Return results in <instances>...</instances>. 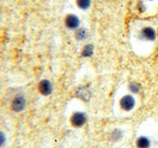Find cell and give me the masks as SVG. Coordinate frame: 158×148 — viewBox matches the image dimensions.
<instances>
[{
  "instance_id": "5",
  "label": "cell",
  "mask_w": 158,
  "mask_h": 148,
  "mask_svg": "<svg viewBox=\"0 0 158 148\" xmlns=\"http://www.w3.org/2000/svg\"><path fill=\"white\" fill-rule=\"evenodd\" d=\"M39 91L41 92L44 96L51 95L52 92V84L48 79H44L39 83Z\"/></svg>"
},
{
  "instance_id": "10",
  "label": "cell",
  "mask_w": 158,
  "mask_h": 148,
  "mask_svg": "<svg viewBox=\"0 0 158 148\" xmlns=\"http://www.w3.org/2000/svg\"><path fill=\"white\" fill-rule=\"evenodd\" d=\"M93 53H94V46L91 43L86 44V46L82 48L81 54L83 57H90L93 56Z\"/></svg>"
},
{
  "instance_id": "1",
  "label": "cell",
  "mask_w": 158,
  "mask_h": 148,
  "mask_svg": "<svg viewBox=\"0 0 158 148\" xmlns=\"http://www.w3.org/2000/svg\"><path fill=\"white\" fill-rule=\"evenodd\" d=\"M120 106L123 111L131 112L135 107V99L133 98L132 95H125L121 98Z\"/></svg>"
},
{
  "instance_id": "15",
  "label": "cell",
  "mask_w": 158,
  "mask_h": 148,
  "mask_svg": "<svg viewBox=\"0 0 158 148\" xmlns=\"http://www.w3.org/2000/svg\"><path fill=\"white\" fill-rule=\"evenodd\" d=\"M138 7L140 8V11H141V12H142V11H145V7L143 6V4H142L141 2L138 3Z\"/></svg>"
},
{
  "instance_id": "7",
  "label": "cell",
  "mask_w": 158,
  "mask_h": 148,
  "mask_svg": "<svg viewBox=\"0 0 158 148\" xmlns=\"http://www.w3.org/2000/svg\"><path fill=\"white\" fill-rule=\"evenodd\" d=\"M76 95L79 99L87 102L90 100V98H91V91H90V89L88 88V86H83L79 89V90H77Z\"/></svg>"
},
{
  "instance_id": "13",
  "label": "cell",
  "mask_w": 158,
  "mask_h": 148,
  "mask_svg": "<svg viewBox=\"0 0 158 148\" xmlns=\"http://www.w3.org/2000/svg\"><path fill=\"white\" fill-rule=\"evenodd\" d=\"M128 89L131 90V92L137 94L140 91V86H139V84H137L136 82H131L130 85H128Z\"/></svg>"
},
{
  "instance_id": "9",
  "label": "cell",
  "mask_w": 158,
  "mask_h": 148,
  "mask_svg": "<svg viewBox=\"0 0 158 148\" xmlns=\"http://www.w3.org/2000/svg\"><path fill=\"white\" fill-rule=\"evenodd\" d=\"M88 30L85 28H78L75 32V38L78 41H84L88 38Z\"/></svg>"
},
{
  "instance_id": "2",
  "label": "cell",
  "mask_w": 158,
  "mask_h": 148,
  "mask_svg": "<svg viewBox=\"0 0 158 148\" xmlns=\"http://www.w3.org/2000/svg\"><path fill=\"white\" fill-rule=\"evenodd\" d=\"M71 125L75 127H81L87 122V116L83 112H75L70 117Z\"/></svg>"
},
{
  "instance_id": "6",
  "label": "cell",
  "mask_w": 158,
  "mask_h": 148,
  "mask_svg": "<svg viewBox=\"0 0 158 148\" xmlns=\"http://www.w3.org/2000/svg\"><path fill=\"white\" fill-rule=\"evenodd\" d=\"M26 107V99L24 96L19 95L12 102V109L15 112H22Z\"/></svg>"
},
{
  "instance_id": "12",
  "label": "cell",
  "mask_w": 158,
  "mask_h": 148,
  "mask_svg": "<svg viewBox=\"0 0 158 148\" xmlns=\"http://www.w3.org/2000/svg\"><path fill=\"white\" fill-rule=\"evenodd\" d=\"M122 137H123V131L121 130H118V128H116V130H114L111 132V134H110V139L113 140V141L120 140Z\"/></svg>"
},
{
  "instance_id": "8",
  "label": "cell",
  "mask_w": 158,
  "mask_h": 148,
  "mask_svg": "<svg viewBox=\"0 0 158 148\" xmlns=\"http://www.w3.org/2000/svg\"><path fill=\"white\" fill-rule=\"evenodd\" d=\"M137 148H149L151 145V141L147 136H139L135 141Z\"/></svg>"
},
{
  "instance_id": "11",
  "label": "cell",
  "mask_w": 158,
  "mask_h": 148,
  "mask_svg": "<svg viewBox=\"0 0 158 148\" xmlns=\"http://www.w3.org/2000/svg\"><path fill=\"white\" fill-rule=\"evenodd\" d=\"M76 4L79 9L87 10L91 6V0H76Z\"/></svg>"
},
{
  "instance_id": "16",
  "label": "cell",
  "mask_w": 158,
  "mask_h": 148,
  "mask_svg": "<svg viewBox=\"0 0 158 148\" xmlns=\"http://www.w3.org/2000/svg\"><path fill=\"white\" fill-rule=\"evenodd\" d=\"M150 1H152V0H150Z\"/></svg>"
},
{
  "instance_id": "4",
  "label": "cell",
  "mask_w": 158,
  "mask_h": 148,
  "mask_svg": "<svg viewBox=\"0 0 158 148\" xmlns=\"http://www.w3.org/2000/svg\"><path fill=\"white\" fill-rule=\"evenodd\" d=\"M65 26L69 30H77L80 26V20L74 14H68L64 20Z\"/></svg>"
},
{
  "instance_id": "3",
  "label": "cell",
  "mask_w": 158,
  "mask_h": 148,
  "mask_svg": "<svg viewBox=\"0 0 158 148\" xmlns=\"http://www.w3.org/2000/svg\"><path fill=\"white\" fill-rule=\"evenodd\" d=\"M139 37L143 41L147 42H154L156 39V31L152 27H143L140 30Z\"/></svg>"
},
{
  "instance_id": "14",
  "label": "cell",
  "mask_w": 158,
  "mask_h": 148,
  "mask_svg": "<svg viewBox=\"0 0 158 148\" xmlns=\"http://www.w3.org/2000/svg\"><path fill=\"white\" fill-rule=\"evenodd\" d=\"M5 141H6V136H5V134L2 131H0V147L3 146Z\"/></svg>"
}]
</instances>
